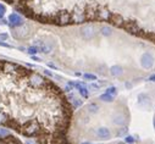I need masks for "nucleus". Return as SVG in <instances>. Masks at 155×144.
<instances>
[{
    "label": "nucleus",
    "instance_id": "obj_1",
    "mask_svg": "<svg viewBox=\"0 0 155 144\" xmlns=\"http://www.w3.org/2000/svg\"><path fill=\"white\" fill-rule=\"evenodd\" d=\"M31 34V26L29 25H22L20 27H16V28H12V37L15 39H18V41H23L26 38L29 37Z\"/></svg>",
    "mask_w": 155,
    "mask_h": 144
},
{
    "label": "nucleus",
    "instance_id": "obj_22",
    "mask_svg": "<svg viewBox=\"0 0 155 144\" xmlns=\"http://www.w3.org/2000/svg\"><path fill=\"white\" fill-rule=\"evenodd\" d=\"M81 120H82V121H81L82 125H87V123L89 122V117H88V116H84V115L81 116Z\"/></svg>",
    "mask_w": 155,
    "mask_h": 144
},
{
    "label": "nucleus",
    "instance_id": "obj_25",
    "mask_svg": "<svg viewBox=\"0 0 155 144\" xmlns=\"http://www.w3.org/2000/svg\"><path fill=\"white\" fill-rule=\"evenodd\" d=\"M26 144H35V142H34V140H32V139H28V140L26 142Z\"/></svg>",
    "mask_w": 155,
    "mask_h": 144
},
{
    "label": "nucleus",
    "instance_id": "obj_28",
    "mask_svg": "<svg viewBox=\"0 0 155 144\" xmlns=\"http://www.w3.org/2000/svg\"><path fill=\"white\" fill-rule=\"evenodd\" d=\"M82 144H89V143H82Z\"/></svg>",
    "mask_w": 155,
    "mask_h": 144
},
{
    "label": "nucleus",
    "instance_id": "obj_24",
    "mask_svg": "<svg viewBox=\"0 0 155 144\" xmlns=\"http://www.w3.org/2000/svg\"><path fill=\"white\" fill-rule=\"evenodd\" d=\"M0 38L2 39H8V34H0Z\"/></svg>",
    "mask_w": 155,
    "mask_h": 144
},
{
    "label": "nucleus",
    "instance_id": "obj_7",
    "mask_svg": "<svg viewBox=\"0 0 155 144\" xmlns=\"http://www.w3.org/2000/svg\"><path fill=\"white\" fill-rule=\"evenodd\" d=\"M0 144H22L15 136L9 134L6 137H0Z\"/></svg>",
    "mask_w": 155,
    "mask_h": 144
},
{
    "label": "nucleus",
    "instance_id": "obj_26",
    "mask_svg": "<svg viewBox=\"0 0 155 144\" xmlns=\"http://www.w3.org/2000/svg\"><path fill=\"white\" fill-rule=\"evenodd\" d=\"M149 81H151V82H155V75L150 76V77H149Z\"/></svg>",
    "mask_w": 155,
    "mask_h": 144
},
{
    "label": "nucleus",
    "instance_id": "obj_9",
    "mask_svg": "<svg viewBox=\"0 0 155 144\" xmlns=\"http://www.w3.org/2000/svg\"><path fill=\"white\" fill-rule=\"evenodd\" d=\"M97 136L100 139H109L111 137V133L106 127H100V128L97 129Z\"/></svg>",
    "mask_w": 155,
    "mask_h": 144
},
{
    "label": "nucleus",
    "instance_id": "obj_20",
    "mask_svg": "<svg viewBox=\"0 0 155 144\" xmlns=\"http://www.w3.org/2000/svg\"><path fill=\"white\" fill-rule=\"evenodd\" d=\"M10 133H9V131L6 129V128H3V127H0V137H6V136H9Z\"/></svg>",
    "mask_w": 155,
    "mask_h": 144
},
{
    "label": "nucleus",
    "instance_id": "obj_3",
    "mask_svg": "<svg viewBox=\"0 0 155 144\" xmlns=\"http://www.w3.org/2000/svg\"><path fill=\"white\" fill-rule=\"evenodd\" d=\"M128 115L126 113H115L112 115V123L116 126H126L128 123Z\"/></svg>",
    "mask_w": 155,
    "mask_h": 144
},
{
    "label": "nucleus",
    "instance_id": "obj_27",
    "mask_svg": "<svg viewBox=\"0 0 155 144\" xmlns=\"http://www.w3.org/2000/svg\"><path fill=\"white\" fill-rule=\"evenodd\" d=\"M153 125H154V129H155V117H154V120H153Z\"/></svg>",
    "mask_w": 155,
    "mask_h": 144
},
{
    "label": "nucleus",
    "instance_id": "obj_12",
    "mask_svg": "<svg viewBox=\"0 0 155 144\" xmlns=\"http://www.w3.org/2000/svg\"><path fill=\"white\" fill-rule=\"evenodd\" d=\"M99 109H100V107H99V105L97 103H91L87 106V110H88L89 114H98L99 113Z\"/></svg>",
    "mask_w": 155,
    "mask_h": 144
},
{
    "label": "nucleus",
    "instance_id": "obj_14",
    "mask_svg": "<svg viewBox=\"0 0 155 144\" xmlns=\"http://www.w3.org/2000/svg\"><path fill=\"white\" fill-rule=\"evenodd\" d=\"M100 100L106 101V103H111V101H114V95H110L107 93H104L103 95H100Z\"/></svg>",
    "mask_w": 155,
    "mask_h": 144
},
{
    "label": "nucleus",
    "instance_id": "obj_18",
    "mask_svg": "<svg viewBox=\"0 0 155 144\" xmlns=\"http://www.w3.org/2000/svg\"><path fill=\"white\" fill-rule=\"evenodd\" d=\"M83 78H84V80L95 81V80H97V76H95V75H92V74H84V75H83Z\"/></svg>",
    "mask_w": 155,
    "mask_h": 144
},
{
    "label": "nucleus",
    "instance_id": "obj_19",
    "mask_svg": "<svg viewBox=\"0 0 155 144\" xmlns=\"http://www.w3.org/2000/svg\"><path fill=\"white\" fill-rule=\"evenodd\" d=\"M5 12H6V8H5V5H3L2 3H0V18H3V17H4Z\"/></svg>",
    "mask_w": 155,
    "mask_h": 144
},
{
    "label": "nucleus",
    "instance_id": "obj_23",
    "mask_svg": "<svg viewBox=\"0 0 155 144\" xmlns=\"http://www.w3.org/2000/svg\"><path fill=\"white\" fill-rule=\"evenodd\" d=\"M99 87H100L99 84H94V83H92V84H91V88H93V89H98Z\"/></svg>",
    "mask_w": 155,
    "mask_h": 144
},
{
    "label": "nucleus",
    "instance_id": "obj_21",
    "mask_svg": "<svg viewBox=\"0 0 155 144\" xmlns=\"http://www.w3.org/2000/svg\"><path fill=\"white\" fill-rule=\"evenodd\" d=\"M125 142H126L127 144H133V143L136 142V139H134L133 137H131V136H127V137L125 138Z\"/></svg>",
    "mask_w": 155,
    "mask_h": 144
},
{
    "label": "nucleus",
    "instance_id": "obj_8",
    "mask_svg": "<svg viewBox=\"0 0 155 144\" xmlns=\"http://www.w3.org/2000/svg\"><path fill=\"white\" fill-rule=\"evenodd\" d=\"M70 84H71L73 88H77V89H78V92H80V94H81L82 97L88 98L89 93H88V89H87L86 86H83L82 83H73V82H70Z\"/></svg>",
    "mask_w": 155,
    "mask_h": 144
},
{
    "label": "nucleus",
    "instance_id": "obj_6",
    "mask_svg": "<svg viewBox=\"0 0 155 144\" xmlns=\"http://www.w3.org/2000/svg\"><path fill=\"white\" fill-rule=\"evenodd\" d=\"M138 104H139V106L143 107V109L149 110L151 107V99L147 93H140L138 95Z\"/></svg>",
    "mask_w": 155,
    "mask_h": 144
},
{
    "label": "nucleus",
    "instance_id": "obj_11",
    "mask_svg": "<svg viewBox=\"0 0 155 144\" xmlns=\"http://www.w3.org/2000/svg\"><path fill=\"white\" fill-rule=\"evenodd\" d=\"M100 33L104 35V37H110V35L112 34V28H111V26H106V25H104V26H101L100 27Z\"/></svg>",
    "mask_w": 155,
    "mask_h": 144
},
{
    "label": "nucleus",
    "instance_id": "obj_17",
    "mask_svg": "<svg viewBox=\"0 0 155 144\" xmlns=\"http://www.w3.org/2000/svg\"><path fill=\"white\" fill-rule=\"evenodd\" d=\"M127 132H128V129H127V127L126 126H124L122 128H120V131L117 132V136L119 137H122V136H126L127 134Z\"/></svg>",
    "mask_w": 155,
    "mask_h": 144
},
{
    "label": "nucleus",
    "instance_id": "obj_2",
    "mask_svg": "<svg viewBox=\"0 0 155 144\" xmlns=\"http://www.w3.org/2000/svg\"><path fill=\"white\" fill-rule=\"evenodd\" d=\"M98 34V27L93 23H88V25H84L81 29V35L82 38L86 39V41H91L93 39L95 35Z\"/></svg>",
    "mask_w": 155,
    "mask_h": 144
},
{
    "label": "nucleus",
    "instance_id": "obj_10",
    "mask_svg": "<svg viewBox=\"0 0 155 144\" xmlns=\"http://www.w3.org/2000/svg\"><path fill=\"white\" fill-rule=\"evenodd\" d=\"M122 72H124V68H122L120 65H114V66L110 68V74H111V76H114V77L121 76Z\"/></svg>",
    "mask_w": 155,
    "mask_h": 144
},
{
    "label": "nucleus",
    "instance_id": "obj_13",
    "mask_svg": "<svg viewBox=\"0 0 155 144\" xmlns=\"http://www.w3.org/2000/svg\"><path fill=\"white\" fill-rule=\"evenodd\" d=\"M68 98L71 99V101H72V105H73V107H74V109H77V107H80V106L82 105V100H80V99H76V98H73L72 95H68Z\"/></svg>",
    "mask_w": 155,
    "mask_h": 144
},
{
    "label": "nucleus",
    "instance_id": "obj_15",
    "mask_svg": "<svg viewBox=\"0 0 155 144\" xmlns=\"http://www.w3.org/2000/svg\"><path fill=\"white\" fill-rule=\"evenodd\" d=\"M105 93H107V94H110V95H116L117 94V89H116V87H109L107 89H106V92Z\"/></svg>",
    "mask_w": 155,
    "mask_h": 144
},
{
    "label": "nucleus",
    "instance_id": "obj_5",
    "mask_svg": "<svg viewBox=\"0 0 155 144\" xmlns=\"http://www.w3.org/2000/svg\"><path fill=\"white\" fill-rule=\"evenodd\" d=\"M154 64H155V59L150 53H144L140 56V65H142L143 68L150 70V68H153Z\"/></svg>",
    "mask_w": 155,
    "mask_h": 144
},
{
    "label": "nucleus",
    "instance_id": "obj_29",
    "mask_svg": "<svg viewBox=\"0 0 155 144\" xmlns=\"http://www.w3.org/2000/svg\"><path fill=\"white\" fill-rule=\"evenodd\" d=\"M64 144H70V143H67V142H66V143H64Z\"/></svg>",
    "mask_w": 155,
    "mask_h": 144
},
{
    "label": "nucleus",
    "instance_id": "obj_16",
    "mask_svg": "<svg viewBox=\"0 0 155 144\" xmlns=\"http://www.w3.org/2000/svg\"><path fill=\"white\" fill-rule=\"evenodd\" d=\"M38 51H39V49H38V47H31V48H28L27 49V53L28 54H32V55H34V54H37Z\"/></svg>",
    "mask_w": 155,
    "mask_h": 144
},
{
    "label": "nucleus",
    "instance_id": "obj_4",
    "mask_svg": "<svg viewBox=\"0 0 155 144\" xmlns=\"http://www.w3.org/2000/svg\"><path fill=\"white\" fill-rule=\"evenodd\" d=\"M22 25H25V18L22 17L21 14L14 12L9 16V26L11 28H16V27H20Z\"/></svg>",
    "mask_w": 155,
    "mask_h": 144
}]
</instances>
